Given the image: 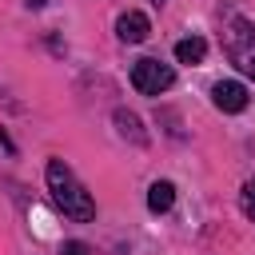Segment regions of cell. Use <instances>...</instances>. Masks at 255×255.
<instances>
[{
  "label": "cell",
  "mask_w": 255,
  "mask_h": 255,
  "mask_svg": "<svg viewBox=\"0 0 255 255\" xmlns=\"http://www.w3.org/2000/svg\"><path fill=\"white\" fill-rule=\"evenodd\" d=\"M44 179H48V191H52V203L68 215V219H76V223H88V219H96V199L84 191V183L76 179V171L64 163V159H48V167H44Z\"/></svg>",
  "instance_id": "obj_1"
},
{
  "label": "cell",
  "mask_w": 255,
  "mask_h": 255,
  "mask_svg": "<svg viewBox=\"0 0 255 255\" xmlns=\"http://www.w3.org/2000/svg\"><path fill=\"white\" fill-rule=\"evenodd\" d=\"M171 84H175V68L171 64H163L155 56H143V60L131 64V88L139 96H163Z\"/></svg>",
  "instance_id": "obj_2"
},
{
  "label": "cell",
  "mask_w": 255,
  "mask_h": 255,
  "mask_svg": "<svg viewBox=\"0 0 255 255\" xmlns=\"http://www.w3.org/2000/svg\"><path fill=\"white\" fill-rule=\"evenodd\" d=\"M247 88L239 84V80H219L215 88H211V104L219 108V112H227V116H235V112H243L247 108Z\"/></svg>",
  "instance_id": "obj_3"
},
{
  "label": "cell",
  "mask_w": 255,
  "mask_h": 255,
  "mask_svg": "<svg viewBox=\"0 0 255 255\" xmlns=\"http://www.w3.org/2000/svg\"><path fill=\"white\" fill-rule=\"evenodd\" d=\"M116 36H120L124 44H143V40L151 36V20L131 8V12H124V16L116 20Z\"/></svg>",
  "instance_id": "obj_4"
},
{
  "label": "cell",
  "mask_w": 255,
  "mask_h": 255,
  "mask_svg": "<svg viewBox=\"0 0 255 255\" xmlns=\"http://www.w3.org/2000/svg\"><path fill=\"white\" fill-rule=\"evenodd\" d=\"M171 203H175V183L171 179H155L147 187V211L163 215V211H171Z\"/></svg>",
  "instance_id": "obj_5"
},
{
  "label": "cell",
  "mask_w": 255,
  "mask_h": 255,
  "mask_svg": "<svg viewBox=\"0 0 255 255\" xmlns=\"http://www.w3.org/2000/svg\"><path fill=\"white\" fill-rule=\"evenodd\" d=\"M116 128H120V135L124 139H131V143H147V131L139 128V116L135 112H128V108H116Z\"/></svg>",
  "instance_id": "obj_6"
},
{
  "label": "cell",
  "mask_w": 255,
  "mask_h": 255,
  "mask_svg": "<svg viewBox=\"0 0 255 255\" xmlns=\"http://www.w3.org/2000/svg\"><path fill=\"white\" fill-rule=\"evenodd\" d=\"M203 56H207V40L203 36H183L175 44V60L179 64H203Z\"/></svg>",
  "instance_id": "obj_7"
},
{
  "label": "cell",
  "mask_w": 255,
  "mask_h": 255,
  "mask_svg": "<svg viewBox=\"0 0 255 255\" xmlns=\"http://www.w3.org/2000/svg\"><path fill=\"white\" fill-rule=\"evenodd\" d=\"M239 207H243V215L255 223V179L243 183V191H239Z\"/></svg>",
  "instance_id": "obj_8"
},
{
  "label": "cell",
  "mask_w": 255,
  "mask_h": 255,
  "mask_svg": "<svg viewBox=\"0 0 255 255\" xmlns=\"http://www.w3.org/2000/svg\"><path fill=\"white\" fill-rule=\"evenodd\" d=\"M235 60H239V68L255 80V52H235Z\"/></svg>",
  "instance_id": "obj_9"
},
{
  "label": "cell",
  "mask_w": 255,
  "mask_h": 255,
  "mask_svg": "<svg viewBox=\"0 0 255 255\" xmlns=\"http://www.w3.org/2000/svg\"><path fill=\"white\" fill-rule=\"evenodd\" d=\"M60 255H92V251H88V243H80V239H68V243L60 247Z\"/></svg>",
  "instance_id": "obj_10"
},
{
  "label": "cell",
  "mask_w": 255,
  "mask_h": 255,
  "mask_svg": "<svg viewBox=\"0 0 255 255\" xmlns=\"http://www.w3.org/2000/svg\"><path fill=\"white\" fill-rule=\"evenodd\" d=\"M28 4H32V8H44V4H48V0H28Z\"/></svg>",
  "instance_id": "obj_11"
},
{
  "label": "cell",
  "mask_w": 255,
  "mask_h": 255,
  "mask_svg": "<svg viewBox=\"0 0 255 255\" xmlns=\"http://www.w3.org/2000/svg\"><path fill=\"white\" fill-rule=\"evenodd\" d=\"M163 4H167V0H151V8H163Z\"/></svg>",
  "instance_id": "obj_12"
}]
</instances>
